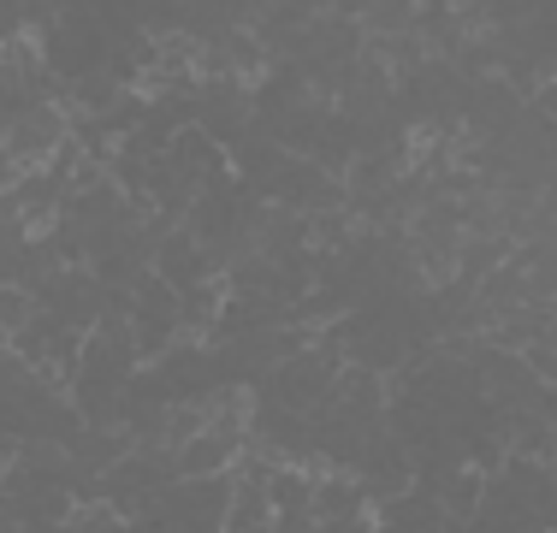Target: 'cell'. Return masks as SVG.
Returning a JSON list of instances; mask_svg holds the SVG:
<instances>
[{"instance_id":"6da1fadb","label":"cell","mask_w":557,"mask_h":533,"mask_svg":"<svg viewBox=\"0 0 557 533\" xmlns=\"http://www.w3.org/2000/svg\"><path fill=\"white\" fill-rule=\"evenodd\" d=\"M36 309H42V302H36L30 285H0V338H18L36 320Z\"/></svg>"}]
</instances>
